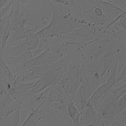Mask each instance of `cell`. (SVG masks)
I'll list each match as a JSON object with an SVG mask.
<instances>
[{
  "label": "cell",
  "mask_w": 126,
  "mask_h": 126,
  "mask_svg": "<svg viewBox=\"0 0 126 126\" xmlns=\"http://www.w3.org/2000/svg\"><path fill=\"white\" fill-rule=\"evenodd\" d=\"M64 6L52 4L53 10L49 22L34 34L39 39L44 37H60L82 26V18L73 15L71 10Z\"/></svg>",
  "instance_id": "cell-1"
},
{
  "label": "cell",
  "mask_w": 126,
  "mask_h": 126,
  "mask_svg": "<svg viewBox=\"0 0 126 126\" xmlns=\"http://www.w3.org/2000/svg\"><path fill=\"white\" fill-rule=\"evenodd\" d=\"M112 48L110 39L98 40L88 44L82 48L81 56L87 64L99 59Z\"/></svg>",
  "instance_id": "cell-2"
},
{
  "label": "cell",
  "mask_w": 126,
  "mask_h": 126,
  "mask_svg": "<svg viewBox=\"0 0 126 126\" xmlns=\"http://www.w3.org/2000/svg\"><path fill=\"white\" fill-rule=\"evenodd\" d=\"M72 122L67 109H61L58 106L48 108L45 115L36 126H67Z\"/></svg>",
  "instance_id": "cell-3"
},
{
  "label": "cell",
  "mask_w": 126,
  "mask_h": 126,
  "mask_svg": "<svg viewBox=\"0 0 126 126\" xmlns=\"http://www.w3.org/2000/svg\"><path fill=\"white\" fill-rule=\"evenodd\" d=\"M117 63L113 70L108 76L107 81L104 83L99 86L94 92L89 99L91 104L96 111L101 101L109 94L114 88V86L117 84Z\"/></svg>",
  "instance_id": "cell-4"
},
{
  "label": "cell",
  "mask_w": 126,
  "mask_h": 126,
  "mask_svg": "<svg viewBox=\"0 0 126 126\" xmlns=\"http://www.w3.org/2000/svg\"><path fill=\"white\" fill-rule=\"evenodd\" d=\"M39 39L34 34L22 40L17 44L5 49L0 52V56L4 57H19L28 51H34L38 46Z\"/></svg>",
  "instance_id": "cell-5"
},
{
  "label": "cell",
  "mask_w": 126,
  "mask_h": 126,
  "mask_svg": "<svg viewBox=\"0 0 126 126\" xmlns=\"http://www.w3.org/2000/svg\"><path fill=\"white\" fill-rule=\"evenodd\" d=\"M37 29V28H30L23 24L20 25L11 32L6 48L17 44L22 40L33 34L38 31Z\"/></svg>",
  "instance_id": "cell-6"
},
{
  "label": "cell",
  "mask_w": 126,
  "mask_h": 126,
  "mask_svg": "<svg viewBox=\"0 0 126 126\" xmlns=\"http://www.w3.org/2000/svg\"><path fill=\"white\" fill-rule=\"evenodd\" d=\"M110 40L117 61V75H118L126 63V44L115 38H110Z\"/></svg>",
  "instance_id": "cell-7"
},
{
  "label": "cell",
  "mask_w": 126,
  "mask_h": 126,
  "mask_svg": "<svg viewBox=\"0 0 126 126\" xmlns=\"http://www.w3.org/2000/svg\"><path fill=\"white\" fill-rule=\"evenodd\" d=\"M80 85L81 82L75 79L63 78H62L60 82L57 84L59 88L70 101H72L76 94Z\"/></svg>",
  "instance_id": "cell-8"
},
{
  "label": "cell",
  "mask_w": 126,
  "mask_h": 126,
  "mask_svg": "<svg viewBox=\"0 0 126 126\" xmlns=\"http://www.w3.org/2000/svg\"><path fill=\"white\" fill-rule=\"evenodd\" d=\"M93 93L94 91L87 86L83 84L80 85L76 94L72 102L78 109L81 114Z\"/></svg>",
  "instance_id": "cell-9"
},
{
  "label": "cell",
  "mask_w": 126,
  "mask_h": 126,
  "mask_svg": "<svg viewBox=\"0 0 126 126\" xmlns=\"http://www.w3.org/2000/svg\"><path fill=\"white\" fill-rule=\"evenodd\" d=\"M45 100L36 109L30 113L21 126H36L37 125L44 117L48 109L45 103Z\"/></svg>",
  "instance_id": "cell-10"
},
{
  "label": "cell",
  "mask_w": 126,
  "mask_h": 126,
  "mask_svg": "<svg viewBox=\"0 0 126 126\" xmlns=\"http://www.w3.org/2000/svg\"><path fill=\"white\" fill-rule=\"evenodd\" d=\"M12 30L10 26L9 13L0 20V52L6 48L11 35Z\"/></svg>",
  "instance_id": "cell-11"
},
{
  "label": "cell",
  "mask_w": 126,
  "mask_h": 126,
  "mask_svg": "<svg viewBox=\"0 0 126 126\" xmlns=\"http://www.w3.org/2000/svg\"><path fill=\"white\" fill-rule=\"evenodd\" d=\"M98 7L102 9L105 15L111 21L126 10L125 8L104 0L100 1Z\"/></svg>",
  "instance_id": "cell-12"
},
{
  "label": "cell",
  "mask_w": 126,
  "mask_h": 126,
  "mask_svg": "<svg viewBox=\"0 0 126 126\" xmlns=\"http://www.w3.org/2000/svg\"><path fill=\"white\" fill-rule=\"evenodd\" d=\"M35 81L30 82H19L17 81L12 85L11 88L8 90L11 95L15 99H18L25 95L33 87Z\"/></svg>",
  "instance_id": "cell-13"
},
{
  "label": "cell",
  "mask_w": 126,
  "mask_h": 126,
  "mask_svg": "<svg viewBox=\"0 0 126 126\" xmlns=\"http://www.w3.org/2000/svg\"><path fill=\"white\" fill-rule=\"evenodd\" d=\"M97 111L92 105L89 99L81 115L80 123L84 125H93L98 120Z\"/></svg>",
  "instance_id": "cell-14"
},
{
  "label": "cell",
  "mask_w": 126,
  "mask_h": 126,
  "mask_svg": "<svg viewBox=\"0 0 126 126\" xmlns=\"http://www.w3.org/2000/svg\"><path fill=\"white\" fill-rule=\"evenodd\" d=\"M126 109V93L113 104L101 118H115Z\"/></svg>",
  "instance_id": "cell-15"
},
{
  "label": "cell",
  "mask_w": 126,
  "mask_h": 126,
  "mask_svg": "<svg viewBox=\"0 0 126 126\" xmlns=\"http://www.w3.org/2000/svg\"><path fill=\"white\" fill-rule=\"evenodd\" d=\"M12 31L22 25V10L20 3L14 0L9 12Z\"/></svg>",
  "instance_id": "cell-16"
},
{
  "label": "cell",
  "mask_w": 126,
  "mask_h": 126,
  "mask_svg": "<svg viewBox=\"0 0 126 126\" xmlns=\"http://www.w3.org/2000/svg\"><path fill=\"white\" fill-rule=\"evenodd\" d=\"M22 10V24L26 26H31L32 28L39 27L41 22L40 19L26 7L21 5Z\"/></svg>",
  "instance_id": "cell-17"
},
{
  "label": "cell",
  "mask_w": 126,
  "mask_h": 126,
  "mask_svg": "<svg viewBox=\"0 0 126 126\" xmlns=\"http://www.w3.org/2000/svg\"><path fill=\"white\" fill-rule=\"evenodd\" d=\"M82 15L89 23L100 27H106L111 21L107 17L100 18L96 16L94 12L93 8L84 11Z\"/></svg>",
  "instance_id": "cell-18"
},
{
  "label": "cell",
  "mask_w": 126,
  "mask_h": 126,
  "mask_svg": "<svg viewBox=\"0 0 126 126\" xmlns=\"http://www.w3.org/2000/svg\"><path fill=\"white\" fill-rule=\"evenodd\" d=\"M64 99H67V98L59 88L57 84H56L50 87L49 92L45 100V103L47 104L59 103L61 100Z\"/></svg>",
  "instance_id": "cell-19"
},
{
  "label": "cell",
  "mask_w": 126,
  "mask_h": 126,
  "mask_svg": "<svg viewBox=\"0 0 126 126\" xmlns=\"http://www.w3.org/2000/svg\"><path fill=\"white\" fill-rule=\"evenodd\" d=\"M21 118L20 108L6 117L0 118V126H19Z\"/></svg>",
  "instance_id": "cell-20"
},
{
  "label": "cell",
  "mask_w": 126,
  "mask_h": 126,
  "mask_svg": "<svg viewBox=\"0 0 126 126\" xmlns=\"http://www.w3.org/2000/svg\"><path fill=\"white\" fill-rule=\"evenodd\" d=\"M23 100L21 97L14 100L10 104L0 108V118L6 117L18 109L21 108Z\"/></svg>",
  "instance_id": "cell-21"
},
{
  "label": "cell",
  "mask_w": 126,
  "mask_h": 126,
  "mask_svg": "<svg viewBox=\"0 0 126 126\" xmlns=\"http://www.w3.org/2000/svg\"><path fill=\"white\" fill-rule=\"evenodd\" d=\"M67 111L69 116L71 118L72 121L76 124H80L81 113L72 101H70L67 106Z\"/></svg>",
  "instance_id": "cell-22"
},
{
  "label": "cell",
  "mask_w": 126,
  "mask_h": 126,
  "mask_svg": "<svg viewBox=\"0 0 126 126\" xmlns=\"http://www.w3.org/2000/svg\"><path fill=\"white\" fill-rule=\"evenodd\" d=\"M0 69L3 71L5 75L7 81H8L12 85L15 84L17 81L15 74L12 72L8 65L6 64L5 61L3 60L2 57L0 56Z\"/></svg>",
  "instance_id": "cell-23"
},
{
  "label": "cell",
  "mask_w": 126,
  "mask_h": 126,
  "mask_svg": "<svg viewBox=\"0 0 126 126\" xmlns=\"http://www.w3.org/2000/svg\"><path fill=\"white\" fill-rule=\"evenodd\" d=\"M53 39L54 37H44L40 39L39 45L37 48L35 50L32 51L33 58L37 56L43 51L48 48L52 43Z\"/></svg>",
  "instance_id": "cell-24"
},
{
  "label": "cell",
  "mask_w": 126,
  "mask_h": 126,
  "mask_svg": "<svg viewBox=\"0 0 126 126\" xmlns=\"http://www.w3.org/2000/svg\"><path fill=\"white\" fill-rule=\"evenodd\" d=\"M15 100L10 94L8 91L0 89V106L2 108Z\"/></svg>",
  "instance_id": "cell-25"
},
{
  "label": "cell",
  "mask_w": 126,
  "mask_h": 126,
  "mask_svg": "<svg viewBox=\"0 0 126 126\" xmlns=\"http://www.w3.org/2000/svg\"><path fill=\"white\" fill-rule=\"evenodd\" d=\"M115 23H117L123 30L126 31V10L120 14L116 19L111 21L106 28H108Z\"/></svg>",
  "instance_id": "cell-26"
},
{
  "label": "cell",
  "mask_w": 126,
  "mask_h": 126,
  "mask_svg": "<svg viewBox=\"0 0 126 126\" xmlns=\"http://www.w3.org/2000/svg\"><path fill=\"white\" fill-rule=\"evenodd\" d=\"M115 121V118H100L94 124L93 126H109Z\"/></svg>",
  "instance_id": "cell-27"
},
{
  "label": "cell",
  "mask_w": 126,
  "mask_h": 126,
  "mask_svg": "<svg viewBox=\"0 0 126 126\" xmlns=\"http://www.w3.org/2000/svg\"><path fill=\"white\" fill-rule=\"evenodd\" d=\"M111 91L117 98L119 99L126 93V82L119 87L113 88Z\"/></svg>",
  "instance_id": "cell-28"
},
{
  "label": "cell",
  "mask_w": 126,
  "mask_h": 126,
  "mask_svg": "<svg viewBox=\"0 0 126 126\" xmlns=\"http://www.w3.org/2000/svg\"><path fill=\"white\" fill-rule=\"evenodd\" d=\"M14 0H10L4 6L0 8V19H1L4 16H5L6 15L9 13H8V12H10V10L11 9V8Z\"/></svg>",
  "instance_id": "cell-29"
},
{
  "label": "cell",
  "mask_w": 126,
  "mask_h": 126,
  "mask_svg": "<svg viewBox=\"0 0 126 126\" xmlns=\"http://www.w3.org/2000/svg\"><path fill=\"white\" fill-rule=\"evenodd\" d=\"M122 81L126 82V63L123 66L119 74L117 75L116 83L118 84Z\"/></svg>",
  "instance_id": "cell-30"
},
{
  "label": "cell",
  "mask_w": 126,
  "mask_h": 126,
  "mask_svg": "<svg viewBox=\"0 0 126 126\" xmlns=\"http://www.w3.org/2000/svg\"><path fill=\"white\" fill-rule=\"evenodd\" d=\"M93 10H94V14L97 16L98 17L100 18H102V17H106L103 10H102V9L99 7H93Z\"/></svg>",
  "instance_id": "cell-31"
},
{
  "label": "cell",
  "mask_w": 126,
  "mask_h": 126,
  "mask_svg": "<svg viewBox=\"0 0 126 126\" xmlns=\"http://www.w3.org/2000/svg\"><path fill=\"white\" fill-rule=\"evenodd\" d=\"M104 0L113 3L117 5H118L119 4H122L124 5L126 3V0Z\"/></svg>",
  "instance_id": "cell-32"
},
{
  "label": "cell",
  "mask_w": 126,
  "mask_h": 126,
  "mask_svg": "<svg viewBox=\"0 0 126 126\" xmlns=\"http://www.w3.org/2000/svg\"><path fill=\"white\" fill-rule=\"evenodd\" d=\"M109 126H126L125 123L121 120H115L114 122Z\"/></svg>",
  "instance_id": "cell-33"
},
{
  "label": "cell",
  "mask_w": 126,
  "mask_h": 126,
  "mask_svg": "<svg viewBox=\"0 0 126 126\" xmlns=\"http://www.w3.org/2000/svg\"><path fill=\"white\" fill-rule=\"evenodd\" d=\"M56 3L60 4L64 6H70V2L68 0H54Z\"/></svg>",
  "instance_id": "cell-34"
},
{
  "label": "cell",
  "mask_w": 126,
  "mask_h": 126,
  "mask_svg": "<svg viewBox=\"0 0 126 126\" xmlns=\"http://www.w3.org/2000/svg\"><path fill=\"white\" fill-rule=\"evenodd\" d=\"M18 2H19L21 5H22L25 7H26L30 3L29 0H16Z\"/></svg>",
  "instance_id": "cell-35"
},
{
  "label": "cell",
  "mask_w": 126,
  "mask_h": 126,
  "mask_svg": "<svg viewBox=\"0 0 126 126\" xmlns=\"http://www.w3.org/2000/svg\"><path fill=\"white\" fill-rule=\"evenodd\" d=\"M120 116L121 118V120L123 121L126 125V109L121 114Z\"/></svg>",
  "instance_id": "cell-36"
},
{
  "label": "cell",
  "mask_w": 126,
  "mask_h": 126,
  "mask_svg": "<svg viewBox=\"0 0 126 126\" xmlns=\"http://www.w3.org/2000/svg\"><path fill=\"white\" fill-rule=\"evenodd\" d=\"M93 125H84L82 124H76L74 123L73 122L71 123L70 124H69L67 126H93Z\"/></svg>",
  "instance_id": "cell-37"
},
{
  "label": "cell",
  "mask_w": 126,
  "mask_h": 126,
  "mask_svg": "<svg viewBox=\"0 0 126 126\" xmlns=\"http://www.w3.org/2000/svg\"><path fill=\"white\" fill-rule=\"evenodd\" d=\"M10 0H0V9L4 6Z\"/></svg>",
  "instance_id": "cell-38"
},
{
  "label": "cell",
  "mask_w": 126,
  "mask_h": 126,
  "mask_svg": "<svg viewBox=\"0 0 126 126\" xmlns=\"http://www.w3.org/2000/svg\"><path fill=\"white\" fill-rule=\"evenodd\" d=\"M124 7H125V10H126V3L124 5Z\"/></svg>",
  "instance_id": "cell-39"
},
{
  "label": "cell",
  "mask_w": 126,
  "mask_h": 126,
  "mask_svg": "<svg viewBox=\"0 0 126 126\" xmlns=\"http://www.w3.org/2000/svg\"></svg>",
  "instance_id": "cell-40"
}]
</instances>
